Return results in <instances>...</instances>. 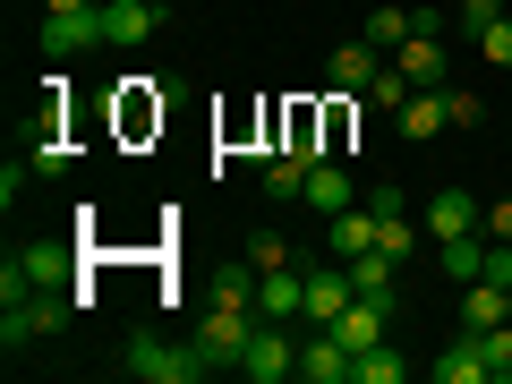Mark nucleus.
<instances>
[{"instance_id":"obj_2","label":"nucleus","mask_w":512,"mask_h":384,"mask_svg":"<svg viewBox=\"0 0 512 384\" xmlns=\"http://www.w3.org/2000/svg\"><path fill=\"white\" fill-rule=\"evenodd\" d=\"M69 308H77V291H9V299H0V350L60 333V325H69Z\"/></svg>"},{"instance_id":"obj_13","label":"nucleus","mask_w":512,"mask_h":384,"mask_svg":"<svg viewBox=\"0 0 512 384\" xmlns=\"http://www.w3.org/2000/svg\"><path fill=\"white\" fill-rule=\"evenodd\" d=\"M154 26H163V9H154V0H103V43H120V52L154 43Z\"/></svg>"},{"instance_id":"obj_1","label":"nucleus","mask_w":512,"mask_h":384,"mask_svg":"<svg viewBox=\"0 0 512 384\" xmlns=\"http://www.w3.org/2000/svg\"><path fill=\"white\" fill-rule=\"evenodd\" d=\"M120 367L137 384H205L214 376V359H205L197 342H154V333H137V342L120 350Z\"/></svg>"},{"instance_id":"obj_25","label":"nucleus","mask_w":512,"mask_h":384,"mask_svg":"<svg viewBox=\"0 0 512 384\" xmlns=\"http://www.w3.org/2000/svg\"><path fill=\"white\" fill-rule=\"evenodd\" d=\"M410 94H419V86H410V77L393 69V60H384V69H376V86H367V103H376V111H402Z\"/></svg>"},{"instance_id":"obj_14","label":"nucleus","mask_w":512,"mask_h":384,"mask_svg":"<svg viewBox=\"0 0 512 384\" xmlns=\"http://www.w3.org/2000/svg\"><path fill=\"white\" fill-rule=\"evenodd\" d=\"M478 214H487V205H478L470 188H436V197H427V231H436V248H444V239H470Z\"/></svg>"},{"instance_id":"obj_23","label":"nucleus","mask_w":512,"mask_h":384,"mask_svg":"<svg viewBox=\"0 0 512 384\" xmlns=\"http://www.w3.org/2000/svg\"><path fill=\"white\" fill-rule=\"evenodd\" d=\"M410 26H419V9H376V18H367V26H359V35H367V43H376V52H393V43H402V35H410Z\"/></svg>"},{"instance_id":"obj_27","label":"nucleus","mask_w":512,"mask_h":384,"mask_svg":"<svg viewBox=\"0 0 512 384\" xmlns=\"http://www.w3.org/2000/svg\"><path fill=\"white\" fill-rule=\"evenodd\" d=\"M478 342H487V376H512V325H487Z\"/></svg>"},{"instance_id":"obj_5","label":"nucleus","mask_w":512,"mask_h":384,"mask_svg":"<svg viewBox=\"0 0 512 384\" xmlns=\"http://www.w3.org/2000/svg\"><path fill=\"white\" fill-rule=\"evenodd\" d=\"M248 333H256V308H239V299H205V316H197V350L214 359V376H222V367H239Z\"/></svg>"},{"instance_id":"obj_7","label":"nucleus","mask_w":512,"mask_h":384,"mask_svg":"<svg viewBox=\"0 0 512 384\" xmlns=\"http://www.w3.org/2000/svg\"><path fill=\"white\" fill-rule=\"evenodd\" d=\"M350 299H359L350 265H342V256H325V265H308V308H299V325H333Z\"/></svg>"},{"instance_id":"obj_4","label":"nucleus","mask_w":512,"mask_h":384,"mask_svg":"<svg viewBox=\"0 0 512 384\" xmlns=\"http://www.w3.org/2000/svg\"><path fill=\"white\" fill-rule=\"evenodd\" d=\"M231 376H248V384H291V376H299V325H265V316H256V333H248V350H239Z\"/></svg>"},{"instance_id":"obj_10","label":"nucleus","mask_w":512,"mask_h":384,"mask_svg":"<svg viewBox=\"0 0 512 384\" xmlns=\"http://www.w3.org/2000/svg\"><path fill=\"white\" fill-rule=\"evenodd\" d=\"M393 69H402L410 86H444V35H436V18H419L402 43H393Z\"/></svg>"},{"instance_id":"obj_20","label":"nucleus","mask_w":512,"mask_h":384,"mask_svg":"<svg viewBox=\"0 0 512 384\" xmlns=\"http://www.w3.org/2000/svg\"><path fill=\"white\" fill-rule=\"evenodd\" d=\"M402 376H410V359L393 350V333H384L376 350H359V359H350V384H402Z\"/></svg>"},{"instance_id":"obj_22","label":"nucleus","mask_w":512,"mask_h":384,"mask_svg":"<svg viewBox=\"0 0 512 384\" xmlns=\"http://www.w3.org/2000/svg\"><path fill=\"white\" fill-rule=\"evenodd\" d=\"M308 171H316V154H299V146H291V163L265 171V197H274V205H282V197H299V188H308Z\"/></svg>"},{"instance_id":"obj_26","label":"nucleus","mask_w":512,"mask_h":384,"mask_svg":"<svg viewBox=\"0 0 512 384\" xmlns=\"http://www.w3.org/2000/svg\"><path fill=\"white\" fill-rule=\"evenodd\" d=\"M478 60H487V69H512V18H495L487 35H478Z\"/></svg>"},{"instance_id":"obj_31","label":"nucleus","mask_w":512,"mask_h":384,"mask_svg":"<svg viewBox=\"0 0 512 384\" xmlns=\"http://www.w3.org/2000/svg\"><path fill=\"white\" fill-rule=\"evenodd\" d=\"M478 231H487V239H512V197H495L487 214H478Z\"/></svg>"},{"instance_id":"obj_34","label":"nucleus","mask_w":512,"mask_h":384,"mask_svg":"<svg viewBox=\"0 0 512 384\" xmlns=\"http://www.w3.org/2000/svg\"><path fill=\"white\" fill-rule=\"evenodd\" d=\"M154 9H171V0H154Z\"/></svg>"},{"instance_id":"obj_18","label":"nucleus","mask_w":512,"mask_h":384,"mask_svg":"<svg viewBox=\"0 0 512 384\" xmlns=\"http://www.w3.org/2000/svg\"><path fill=\"white\" fill-rule=\"evenodd\" d=\"M299 205H308V214H342V205H359V188H350L342 163H316L308 188H299Z\"/></svg>"},{"instance_id":"obj_12","label":"nucleus","mask_w":512,"mask_h":384,"mask_svg":"<svg viewBox=\"0 0 512 384\" xmlns=\"http://www.w3.org/2000/svg\"><path fill=\"white\" fill-rule=\"evenodd\" d=\"M427 376H436V384H487V342H478V333L461 325L453 342H444L436 359H427Z\"/></svg>"},{"instance_id":"obj_8","label":"nucleus","mask_w":512,"mask_h":384,"mask_svg":"<svg viewBox=\"0 0 512 384\" xmlns=\"http://www.w3.org/2000/svg\"><path fill=\"white\" fill-rule=\"evenodd\" d=\"M299 384H350V350L333 325H299Z\"/></svg>"},{"instance_id":"obj_24","label":"nucleus","mask_w":512,"mask_h":384,"mask_svg":"<svg viewBox=\"0 0 512 384\" xmlns=\"http://www.w3.org/2000/svg\"><path fill=\"white\" fill-rule=\"evenodd\" d=\"M214 299H239V308H248V299H256V256H231V265H222V274H214Z\"/></svg>"},{"instance_id":"obj_11","label":"nucleus","mask_w":512,"mask_h":384,"mask_svg":"<svg viewBox=\"0 0 512 384\" xmlns=\"http://www.w3.org/2000/svg\"><path fill=\"white\" fill-rule=\"evenodd\" d=\"M384 60H393V52H376V43L359 35V43H342V52L325 60V86H333V94H359V103H367V86H376Z\"/></svg>"},{"instance_id":"obj_6","label":"nucleus","mask_w":512,"mask_h":384,"mask_svg":"<svg viewBox=\"0 0 512 384\" xmlns=\"http://www.w3.org/2000/svg\"><path fill=\"white\" fill-rule=\"evenodd\" d=\"M256 316H265V325H299V308H308V265H265V274H256V299H248Z\"/></svg>"},{"instance_id":"obj_33","label":"nucleus","mask_w":512,"mask_h":384,"mask_svg":"<svg viewBox=\"0 0 512 384\" xmlns=\"http://www.w3.org/2000/svg\"><path fill=\"white\" fill-rule=\"evenodd\" d=\"M504 325H512V291H504Z\"/></svg>"},{"instance_id":"obj_16","label":"nucleus","mask_w":512,"mask_h":384,"mask_svg":"<svg viewBox=\"0 0 512 384\" xmlns=\"http://www.w3.org/2000/svg\"><path fill=\"white\" fill-rule=\"evenodd\" d=\"M393 120H402V137H410V146L444 137V128H453V111H444V86H419V94H410L402 111H393Z\"/></svg>"},{"instance_id":"obj_29","label":"nucleus","mask_w":512,"mask_h":384,"mask_svg":"<svg viewBox=\"0 0 512 384\" xmlns=\"http://www.w3.org/2000/svg\"><path fill=\"white\" fill-rule=\"evenodd\" d=\"M248 256H256V274H265V265H291V239H282V231H256Z\"/></svg>"},{"instance_id":"obj_21","label":"nucleus","mask_w":512,"mask_h":384,"mask_svg":"<svg viewBox=\"0 0 512 384\" xmlns=\"http://www.w3.org/2000/svg\"><path fill=\"white\" fill-rule=\"evenodd\" d=\"M444 274H453V282H478V274H487V231L444 239Z\"/></svg>"},{"instance_id":"obj_19","label":"nucleus","mask_w":512,"mask_h":384,"mask_svg":"<svg viewBox=\"0 0 512 384\" xmlns=\"http://www.w3.org/2000/svg\"><path fill=\"white\" fill-rule=\"evenodd\" d=\"M461 325H470V333L504 325V282H487V274H478V282H461Z\"/></svg>"},{"instance_id":"obj_9","label":"nucleus","mask_w":512,"mask_h":384,"mask_svg":"<svg viewBox=\"0 0 512 384\" xmlns=\"http://www.w3.org/2000/svg\"><path fill=\"white\" fill-rule=\"evenodd\" d=\"M43 60H77V52H94V43H103V0H94V9H69V18H43Z\"/></svg>"},{"instance_id":"obj_17","label":"nucleus","mask_w":512,"mask_h":384,"mask_svg":"<svg viewBox=\"0 0 512 384\" xmlns=\"http://www.w3.org/2000/svg\"><path fill=\"white\" fill-rule=\"evenodd\" d=\"M359 248H376V214L367 205H342V214H325V256H359Z\"/></svg>"},{"instance_id":"obj_30","label":"nucleus","mask_w":512,"mask_h":384,"mask_svg":"<svg viewBox=\"0 0 512 384\" xmlns=\"http://www.w3.org/2000/svg\"><path fill=\"white\" fill-rule=\"evenodd\" d=\"M444 111H453V128H478V94L470 86H444Z\"/></svg>"},{"instance_id":"obj_32","label":"nucleus","mask_w":512,"mask_h":384,"mask_svg":"<svg viewBox=\"0 0 512 384\" xmlns=\"http://www.w3.org/2000/svg\"><path fill=\"white\" fill-rule=\"evenodd\" d=\"M69 9H94V0H43V18H69Z\"/></svg>"},{"instance_id":"obj_15","label":"nucleus","mask_w":512,"mask_h":384,"mask_svg":"<svg viewBox=\"0 0 512 384\" xmlns=\"http://www.w3.org/2000/svg\"><path fill=\"white\" fill-rule=\"evenodd\" d=\"M350 282L393 308V299H402V256H393V248H359V256H350Z\"/></svg>"},{"instance_id":"obj_28","label":"nucleus","mask_w":512,"mask_h":384,"mask_svg":"<svg viewBox=\"0 0 512 384\" xmlns=\"http://www.w3.org/2000/svg\"><path fill=\"white\" fill-rule=\"evenodd\" d=\"M495 18H504V0H461V35H470V43H478V35H487V26H495Z\"/></svg>"},{"instance_id":"obj_3","label":"nucleus","mask_w":512,"mask_h":384,"mask_svg":"<svg viewBox=\"0 0 512 384\" xmlns=\"http://www.w3.org/2000/svg\"><path fill=\"white\" fill-rule=\"evenodd\" d=\"M77 256L60 248V239H26V248H9V265H0V299L9 291H69Z\"/></svg>"}]
</instances>
